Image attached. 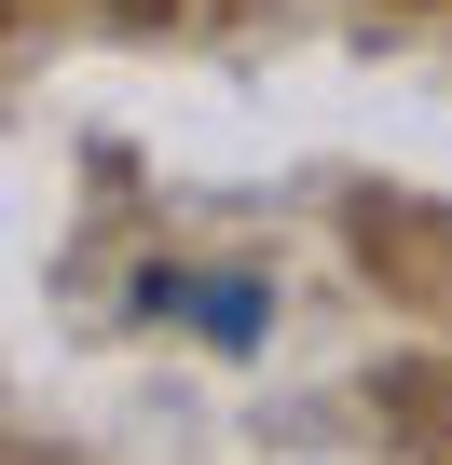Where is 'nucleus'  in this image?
<instances>
[]
</instances>
